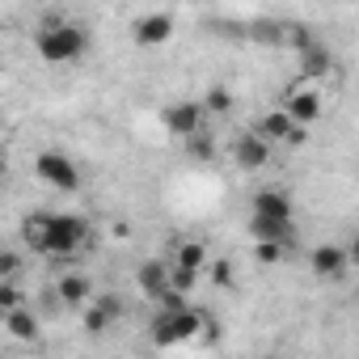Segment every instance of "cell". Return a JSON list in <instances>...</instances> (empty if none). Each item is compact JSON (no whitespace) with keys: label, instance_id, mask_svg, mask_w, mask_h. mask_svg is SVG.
<instances>
[{"label":"cell","instance_id":"cell-1","mask_svg":"<svg viewBox=\"0 0 359 359\" xmlns=\"http://www.w3.org/2000/svg\"><path fill=\"white\" fill-rule=\"evenodd\" d=\"M22 241L39 258L72 262L89 245V220L76 216V212H30L22 220Z\"/></svg>","mask_w":359,"mask_h":359},{"label":"cell","instance_id":"cell-2","mask_svg":"<svg viewBox=\"0 0 359 359\" xmlns=\"http://www.w3.org/2000/svg\"><path fill=\"white\" fill-rule=\"evenodd\" d=\"M203 313L191 304V296L187 292H177V287H169L161 300H156V317H152V342L156 346H187L191 338H199V330H203Z\"/></svg>","mask_w":359,"mask_h":359},{"label":"cell","instance_id":"cell-6","mask_svg":"<svg viewBox=\"0 0 359 359\" xmlns=\"http://www.w3.org/2000/svg\"><path fill=\"white\" fill-rule=\"evenodd\" d=\"M208 106L199 102V97H177V102H169L165 110H161V123H165V131L169 135H177V140H187V135H195V131H203L208 127Z\"/></svg>","mask_w":359,"mask_h":359},{"label":"cell","instance_id":"cell-20","mask_svg":"<svg viewBox=\"0 0 359 359\" xmlns=\"http://www.w3.org/2000/svg\"><path fill=\"white\" fill-rule=\"evenodd\" d=\"M18 304H22L18 279H0V313H9V309H18Z\"/></svg>","mask_w":359,"mask_h":359},{"label":"cell","instance_id":"cell-17","mask_svg":"<svg viewBox=\"0 0 359 359\" xmlns=\"http://www.w3.org/2000/svg\"><path fill=\"white\" fill-rule=\"evenodd\" d=\"M250 39L258 47H287V22H250Z\"/></svg>","mask_w":359,"mask_h":359},{"label":"cell","instance_id":"cell-13","mask_svg":"<svg viewBox=\"0 0 359 359\" xmlns=\"http://www.w3.org/2000/svg\"><path fill=\"white\" fill-rule=\"evenodd\" d=\"M283 110H287L300 127H309V123H317V118H321V93H317L309 81H300V85H292V89H287Z\"/></svg>","mask_w":359,"mask_h":359},{"label":"cell","instance_id":"cell-16","mask_svg":"<svg viewBox=\"0 0 359 359\" xmlns=\"http://www.w3.org/2000/svg\"><path fill=\"white\" fill-rule=\"evenodd\" d=\"M0 321H5V330L13 334V338H22V342H34L39 338V321L30 317V309H9V313H0Z\"/></svg>","mask_w":359,"mask_h":359},{"label":"cell","instance_id":"cell-22","mask_svg":"<svg viewBox=\"0 0 359 359\" xmlns=\"http://www.w3.org/2000/svg\"><path fill=\"white\" fill-rule=\"evenodd\" d=\"M346 250H351V266H355V271H359V233H355V237H351V245H346Z\"/></svg>","mask_w":359,"mask_h":359},{"label":"cell","instance_id":"cell-12","mask_svg":"<svg viewBox=\"0 0 359 359\" xmlns=\"http://www.w3.org/2000/svg\"><path fill=\"white\" fill-rule=\"evenodd\" d=\"M123 321V300L114 292H97L89 304H85V330L89 334H106Z\"/></svg>","mask_w":359,"mask_h":359},{"label":"cell","instance_id":"cell-5","mask_svg":"<svg viewBox=\"0 0 359 359\" xmlns=\"http://www.w3.org/2000/svg\"><path fill=\"white\" fill-rule=\"evenodd\" d=\"M34 177H39L43 187L60 191V195H76L81 182H85L81 165H76L68 152H60V148H43V152L34 156Z\"/></svg>","mask_w":359,"mask_h":359},{"label":"cell","instance_id":"cell-21","mask_svg":"<svg viewBox=\"0 0 359 359\" xmlns=\"http://www.w3.org/2000/svg\"><path fill=\"white\" fill-rule=\"evenodd\" d=\"M283 250H287V241H258V262H283Z\"/></svg>","mask_w":359,"mask_h":359},{"label":"cell","instance_id":"cell-4","mask_svg":"<svg viewBox=\"0 0 359 359\" xmlns=\"http://www.w3.org/2000/svg\"><path fill=\"white\" fill-rule=\"evenodd\" d=\"M292 220H296V208H292L287 191L262 187L250 199V233H254V241H292Z\"/></svg>","mask_w":359,"mask_h":359},{"label":"cell","instance_id":"cell-18","mask_svg":"<svg viewBox=\"0 0 359 359\" xmlns=\"http://www.w3.org/2000/svg\"><path fill=\"white\" fill-rule=\"evenodd\" d=\"M182 148H187V156L191 161H216V135L203 127V131H195V135H187L182 140Z\"/></svg>","mask_w":359,"mask_h":359},{"label":"cell","instance_id":"cell-9","mask_svg":"<svg viewBox=\"0 0 359 359\" xmlns=\"http://www.w3.org/2000/svg\"><path fill=\"white\" fill-rule=\"evenodd\" d=\"M135 287L156 304V300L173 287V262H169V258H144V262L135 266Z\"/></svg>","mask_w":359,"mask_h":359},{"label":"cell","instance_id":"cell-10","mask_svg":"<svg viewBox=\"0 0 359 359\" xmlns=\"http://www.w3.org/2000/svg\"><path fill=\"white\" fill-rule=\"evenodd\" d=\"M309 266L317 279H342L351 271V250L346 245H334V241H321L309 250Z\"/></svg>","mask_w":359,"mask_h":359},{"label":"cell","instance_id":"cell-7","mask_svg":"<svg viewBox=\"0 0 359 359\" xmlns=\"http://www.w3.org/2000/svg\"><path fill=\"white\" fill-rule=\"evenodd\" d=\"M271 156H275V144H271L262 131H254V127H245V131L233 140V161H237L241 169H250V173L266 169V165H271Z\"/></svg>","mask_w":359,"mask_h":359},{"label":"cell","instance_id":"cell-3","mask_svg":"<svg viewBox=\"0 0 359 359\" xmlns=\"http://www.w3.org/2000/svg\"><path fill=\"white\" fill-rule=\"evenodd\" d=\"M34 51L43 64L51 68H64V64H81L89 55V30L72 18H43L39 30H34Z\"/></svg>","mask_w":359,"mask_h":359},{"label":"cell","instance_id":"cell-19","mask_svg":"<svg viewBox=\"0 0 359 359\" xmlns=\"http://www.w3.org/2000/svg\"><path fill=\"white\" fill-rule=\"evenodd\" d=\"M203 106H208V114H233L237 102L224 85H212V89H203Z\"/></svg>","mask_w":359,"mask_h":359},{"label":"cell","instance_id":"cell-8","mask_svg":"<svg viewBox=\"0 0 359 359\" xmlns=\"http://www.w3.org/2000/svg\"><path fill=\"white\" fill-rule=\"evenodd\" d=\"M173 18L169 13H140L135 22H131V43L135 47H144V51H156V47H165L169 39H173Z\"/></svg>","mask_w":359,"mask_h":359},{"label":"cell","instance_id":"cell-11","mask_svg":"<svg viewBox=\"0 0 359 359\" xmlns=\"http://www.w3.org/2000/svg\"><path fill=\"white\" fill-rule=\"evenodd\" d=\"M296 72H300V81H325L330 72H334V55H330V47L325 43H317V39H309L304 47H296Z\"/></svg>","mask_w":359,"mask_h":359},{"label":"cell","instance_id":"cell-15","mask_svg":"<svg viewBox=\"0 0 359 359\" xmlns=\"http://www.w3.org/2000/svg\"><path fill=\"white\" fill-rule=\"evenodd\" d=\"M169 262H177V266H187V271H208V245L203 241H195V237H187V241H177L173 250H169Z\"/></svg>","mask_w":359,"mask_h":359},{"label":"cell","instance_id":"cell-14","mask_svg":"<svg viewBox=\"0 0 359 359\" xmlns=\"http://www.w3.org/2000/svg\"><path fill=\"white\" fill-rule=\"evenodd\" d=\"M93 296H97L93 283H89V275H81V271H64V275L55 279V300L68 304V309H85Z\"/></svg>","mask_w":359,"mask_h":359}]
</instances>
